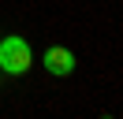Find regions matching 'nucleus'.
<instances>
[{"mask_svg": "<svg viewBox=\"0 0 123 119\" xmlns=\"http://www.w3.org/2000/svg\"><path fill=\"white\" fill-rule=\"evenodd\" d=\"M41 63H45L49 74H56V78H67L71 71H75V52L63 48V45H52V48H45V56H41Z\"/></svg>", "mask_w": 123, "mask_h": 119, "instance_id": "f03ea898", "label": "nucleus"}, {"mask_svg": "<svg viewBox=\"0 0 123 119\" xmlns=\"http://www.w3.org/2000/svg\"><path fill=\"white\" fill-rule=\"evenodd\" d=\"M0 37H4V34H0Z\"/></svg>", "mask_w": 123, "mask_h": 119, "instance_id": "20e7f679", "label": "nucleus"}, {"mask_svg": "<svg viewBox=\"0 0 123 119\" xmlns=\"http://www.w3.org/2000/svg\"><path fill=\"white\" fill-rule=\"evenodd\" d=\"M0 74H4V71H0Z\"/></svg>", "mask_w": 123, "mask_h": 119, "instance_id": "7ed1b4c3", "label": "nucleus"}, {"mask_svg": "<svg viewBox=\"0 0 123 119\" xmlns=\"http://www.w3.org/2000/svg\"><path fill=\"white\" fill-rule=\"evenodd\" d=\"M34 67V48L26 37L19 34H4L0 37V71L11 74V78H19V74H26Z\"/></svg>", "mask_w": 123, "mask_h": 119, "instance_id": "f257e3e1", "label": "nucleus"}]
</instances>
